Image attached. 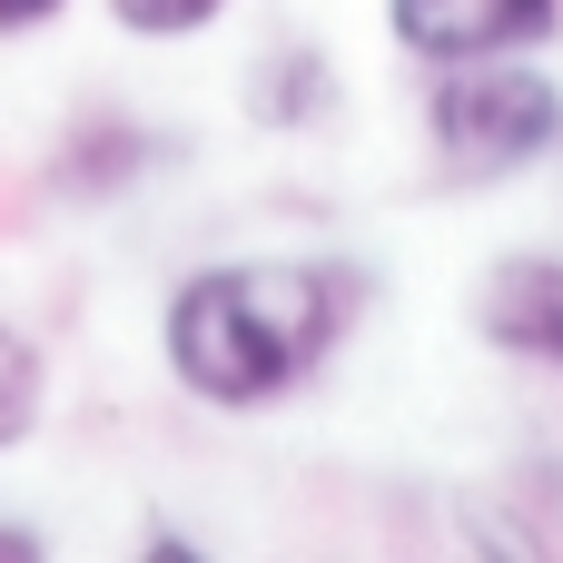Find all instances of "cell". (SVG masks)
<instances>
[{"instance_id": "cell-6", "label": "cell", "mask_w": 563, "mask_h": 563, "mask_svg": "<svg viewBox=\"0 0 563 563\" xmlns=\"http://www.w3.org/2000/svg\"><path fill=\"white\" fill-rule=\"evenodd\" d=\"M336 59L317 49V40H277V49H257V69H247V109H257V129H317V119H336Z\"/></svg>"}, {"instance_id": "cell-11", "label": "cell", "mask_w": 563, "mask_h": 563, "mask_svg": "<svg viewBox=\"0 0 563 563\" xmlns=\"http://www.w3.org/2000/svg\"><path fill=\"white\" fill-rule=\"evenodd\" d=\"M139 554H158V563H188L198 544H188V534H168V525H148V534H139Z\"/></svg>"}, {"instance_id": "cell-12", "label": "cell", "mask_w": 563, "mask_h": 563, "mask_svg": "<svg viewBox=\"0 0 563 563\" xmlns=\"http://www.w3.org/2000/svg\"><path fill=\"white\" fill-rule=\"evenodd\" d=\"M554 158H563V148H554Z\"/></svg>"}, {"instance_id": "cell-10", "label": "cell", "mask_w": 563, "mask_h": 563, "mask_svg": "<svg viewBox=\"0 0 563 563\" xmlns=\"http://www.w3.org/2000/svg\"><path fill=\"white\" fill-rule=\"evenodd\" d=\"M49 554V534H30V525H0V563H40Z\"/></svg>"}, {"instance_id": "cell-4", "label": "cell", "mask_w": 563, "mask_h": 563, "mask_svg": "<svg viewBox=\"0 0 563 563\" xmlns=\"http://www.w3.org/2000/svg\"><path fill=\"white\" fill-rule=\"evenodd\" d=\"M475 336L495 356H515V366H554L563 376V257H544V247L505 257L475 287Z\"/></svg>"}, {"instance_id": "cell-2", "label": "cell", "mask_w": 563, "mask_h": 563, "mask_svg": "<svg viewBox=\"0 0 563 563\" xmlns=\"http://www.w3.org/2000/svg\"><path fill=\"white\" fill-rule=\"evenodd\" d=\"M426 148L455 188H495L525 178L534 158L563 148V79L534 69V49L505 59H445L426 79Z\"/></svg>"}, {"instance_id": "cell-9", "label": "cell", "mask_w": 563, "mask_h": 563, "mask_svg": "<svg viewBox=\"0 0 563 563\" xmlns=\"http://www.w3.org/2000/svg\"><path fill=\"white\" fill-rule=\"evenodd\" d=\"M69 0H0V40H30V30H49Z\"/></svg>"}, {"instance_id": "cell-8", "label": "cell", "mask_w": 563, "mask_h": 563, "mask_svg": "<svg viewBox=\"0 0 563 563\" xmlns=\"http://www.w3.org/2000/svg\"><path fill=\"white\" fill-rule=\"evenodd\" d=\"M109 20L129 40H198V30L228 20V0H109Z\"/></svg>"}, {"instance_id": "cell-5", "label": "cell", "mask_w": 563, "mask_h": 563, "mask_svg": "<svg viewBox=\"0 0 563 563\" xmlns=\"http://www.w3.org/2000/svg\"><path fill=\"white\" fill-rule=\"evenodd\" d=\"M158 158H168V139H148L139 119H79V139L49 158V188L79 198V208H109V198H129Z\"/></svg>"}, {"instance_id": "cell-7", "label": "cell", "mask_w": 563, "mask_h": 563, "mask_svg": "<svg viewBox=\"0 0 563 563\" xmlns=\"http://www.w3.org/2000/svg\"><path fill=\"white\" fill-rule=\"evenodd\" d=\"M40 406H49V356H40L30 327L0 317V455H20L40 435Z\"/></svg>"}, {"instance_id": "cell-1", "label": "cell", "mask_w": 563, "mask_h": 563, "mask_svg": "<svg viewBox=\"0 0 563 563\" xmlns=\"http://www.w3.org/2000/svg\"><path fill=\"white\" fill-rule=\"evenodd\" d=\"M366 317V267L346 257H287V267H188L158 307V356L178 396L218 416H257L297 396L346 327Z\"/></svg>"}, {"instance_id": "cell-3", "label": "cell", "mask_w": 563, "mask_h": 563, "mask_svg": "<svg viewBox=\"0 0 563 563\" xmlns=\"http://www.w3.org/2000/svg\"><path fill=\"white\" fill-rule=\"evenodd\" d=\"M386 30L426 69H445V59H505V49H544L554 40L563 0H386Z\"/></svg>"}]
</instances>
